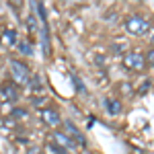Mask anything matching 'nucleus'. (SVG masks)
<instances>
[{
	"mask_svg": "<svg viewBox=\"0 0 154 154\" xmlns=\"http://www.w3.org/2000/svg\"><path fill=\"white\" fill-rule=\"evenodd\" d=\"M152 43H154V33H152Z\"/></svg>",
	"mask_w": 154,
	"mask_h": 154,
	"instance_id": "2eb2a0df",
	"label": "nucleus"
},
{
	"mask_svg": "<svg viewBox=\"0 0 154 154\" xmlns=\"http://www.w3.org/2000/svg\"><path fill=\"white\" fill-rule=\"evenodd\" d=\"M0 97H2L4 101H8V103H14V101L19 99V88L11 82H4L0 86Z\"/></svg>",
	"mask_w": 154,
	"mask_h": 154,
	"instance_id": "39448f33",
	"label": "nucleus"
},
{
	"mask_svg": "<svg viewBox=\"0 0 154 154\" xmlns=\"http://www.w3.org/2000/svg\"><path fill=\"white\" fill-rule=\"evenodd\" d=\"M11 72H12V78H14L19 84H27L29 80H31L29 68L25 66L23 62H19V60H11Z\"/></svg>",
	"mask_w": 154,
	"mask_h": 154,
	"instance_id": "f03ea898",
	"label": "nucleus"
},
{
	"mask_svg": "<svg viewBox=\"0 0 154 154\" xmlns=\"http://www.w3.org/2000/svg\"><path fill=\"white\" fill-rule=\"evenodd\" d=\"M41 119H43V123H45V125H49V128H56L60 121H62L60 113L56 111V109H49V107L41 109Z\"/></svg>",
	"mask_w": 154,
	"mask_h": 154,
	"instance_id": "20e7f679",
	"label": "nucleus"
},
{
	"mask_svg": "<svg viewBox=\"0 0 154 154\" xmlns=\"http://www.w3.org/2000/svg\"><path fill=\"white\" fill-rule=\"evenodd\" d=\"M123 66L131 72H142L146 68V58L138 51H130V54L123 56Z\"/></svg>",
	"mask_w": 154,
	"mask_h": 154,
	"instance_id": "f257e3e1",
	"label": "nucleus"
},
{
	"mask_svg": "<svg viewBox=\"0 0 154 154\" xmlns=\"http://www.w3.org/2000/svg\"><path fill=\"white\" fill-rule=\"evenodd\" d=\"M51 142L60 146V148H64V150H68V148H74L76 144L72 142V138L68 134H64V131H54V136H51Z\"/></svg>",
	"mask_w": 154,
	"mask_h": 154,
	"instance_id": "423d86ee",
	"label": "nucleus"
},
{
	"mask_svg": "<svg viewBox=\"0 0 154 154\" xmlns=\"http://www.w3.org/2000/svg\"><path fill=\"white\" fill-rule=\"evenodd\" d=\"M146 60H148V64H152V66H154V49H150V51H148Z\"/></svg>",
	"mask_w": 154,
	"mask_h": 154,
	"instance_id": "ddd939ff",
	"label": "nucleus"
},
{
	"mask_svg": "<svg viewBox=\"0 0 154 154\" xmlns=\"http://www.w3.org/2000/svg\"><path fill=\"white\" fill-rule=\"evenodd\" d=\"M48 148H49V152H51V154H66V150L60 148V146H56V144H49Z\"/></svg>",
	"mask_w": 154,
	"mask_h": 154,
	"instance_id": "9b49d317",
	"label": "nucleus"
},
{
	"mask_svg": "<svg viewBox=\"0 0 154 154\" xmlns=\"http://www.w3.org/2000/svg\"><path fill=\"white\" fill-rule=\"evenodd\" d=\"M66 134L72 138V142H74V144H78V146H86V140H84L82 131L78 130L74 123H70V121H66Z\"/></svg>",
	"mask_w": 154,
	"mask_h": 154,
	"instance_id": "0eeeda50",
	"label": "nucleus"
},
{
	"mask_svg": "<svg viewBox=\"0 0 154 154\" xmlns=\"http://www.w3.org/2000/svg\"><path fill=\"white\" fill-rule=\"evenodd\" d=\"M27 25H29L31 31H35V29H37V27H35V17H29V19H27Z\"/></svg>",
	"mask_w": 154,
	"mask_h": 154,
	"instance_id": "f8f14e48",
	"label": "nucleus"
},
{
	"mask_svg": "<svg viewBox=\"0 0 154 154\" xmlns=\"http://www.w3.org/2000/svg\"><path fill=\"white\" fill-rule=\"evenodd\" d=\"M150 29V25L144 21L142 17H130L125 21V31L131 33V35H146Z\"/></svg>",
	"mask_w": 154,
	"mask_h": 154,
	"instance_id": "7ed1b4c3",
	"label": "nucleus"
},
{
	"mask_svg": "<svg viewBox=\"0 0 154 154\" xmlns=\"http://www.w3.org/2000/svg\"><path fill=\"white\" fill-rule=\"evenodd\" d=\"M0 39H4L8 45H14V41H17V35H14V31H4V35L0 37Z\"/></svg>",
	"mask_w": 154,
	"mask_h": 154,
	"instance_id": "1a4fd4ad",
	"label": "nucleus"
},
{
	"mask_svg": "<svg viewBox=\"0 0 154 154\" xmlns=\"http://www.w3.org/2000/svg\"><path fill=\"white\" fill-rule=\"evenodd\" d=\"M12 115H14L17 119H25V117H27V111H25V109H19V107H17V109H12Z\"/></svg>",
	"mask_w": 154,
	"mask_h": 154,
	"instance_id": "9d476101",
	"label": "nucleus"
},
{
	"mask_svg": "<svg viewBox=\"0 0 154 154\" xmlns=\"http://www.w3.org/2000/svg\"><path fill=\"white\" fill-rule=\"evenodd\" d=\"M105 107H107V111H109L111 115L121 113V103H119V101H115V99H105Z\"/></svg>",
	"mask_w": 154,
	"mask_h": 154,
	"instance_id": "6e6552de",
	"label": "nucleus"
},
{
	"mask_svg": "<svg viewBox=\"0 0 154 154\" xmlns=\"http://www.w3.org/2000/svg\"><path fill=\"white\" fill-rule=\"evenodd\" d=\"M29 154H41V152H39V148H31V150H29Z\"/></svg>",
	"mask_w": 154,
	"mask_h": 154,
	"instance_id": "4468645a",
	"label": "nucleus"
}]
</instances>
